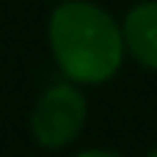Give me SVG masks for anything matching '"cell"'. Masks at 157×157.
I'll list each match as a JSON object with an SVG mask.
<instances>
[{"instance_id":"cell-2","label":"cell","mask_w":157,"mask_h":157,"mask_svg":"<svg viewBox=\"0 0 157 157\" xmlns=\"http://www.w3.org/2000/svg\"><path fill=\"white\" fill-rule=\"evenodd\" d=\"M88 119V99L80 86L63 80L44 88L30 113L33 141L44 149H63L75 144Z\"/></svg>"},{"instance_id":"cell-3","label":"cell","mask_w":157,"mask_h":157,"mask_svg":"<svg viewBox=\"0 0 157 157\" xmlns=\"http://www.w3.org/2000/svg\"><path fill=\"white\" fill-rule=\"evenodd\" d=\"M127 55L144 69L157 72V0H141L121 19Z\"/></svg>"},{"instance_id":"cell-4","label":"cell","mask_w":157,"mask_h":157,"mask_svg":"<svg viewBox=\"0 0 157 157\" xmlns=\"http://www.w3.org/2000/svg\"><path fill=\"white\" fill-rule=\"evenodd\" d=\"M72 157H121L119 152H110V149H83V152H77V155Z\"/></svg>"},{"instance_id":"cell-5","label":"cell","mask_w":157,"mask_h":157,"mask_svg":"<svg viewBox=\"0 0 157 157\" xmlns=\"http://www.w3.org/2000/svg\"><path fill=\"white\" fill-rule=\"evenodd\" d=\"M146 157H157V146H155V149H152V152H149Z\"/></svg>"},{"instance_id":"cell-1","label":"cell","mask_w":157,"mask_h":157,"mask_svg":"<svg viewBox=\"0 0 157 157\" xmlns=\"http://www.w3.org/2000/svg\"><path fill=\"white\" fill-rule=\"evenodd\" d=\"M47 41L61 75L75 86H102L127 58L121 22L94 0H63L47 22Z\"/></svg>"}]
</instances>
